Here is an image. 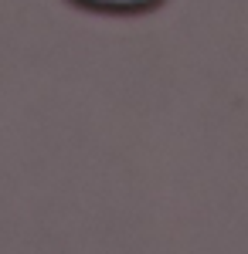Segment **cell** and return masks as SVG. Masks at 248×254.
<instances>
[{
	"label": "cell",
	"mask_w": 248,
	"mask_h": 254,
	"mask_svg": "<svg viewBox=\"0 0 248 254\" xmlns=\"http://www.w3.org/2000/svg\"><path fill=\"white\" fill-rule=\"evenodd\" d=\"M106 3H143V0H106Z\"/></svg>",
	"instance_id": "1"
}]
</instances>
